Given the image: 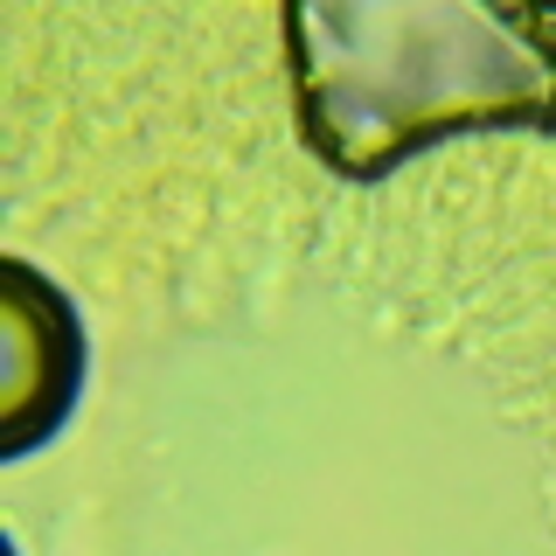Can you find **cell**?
Here are the masks:
<instances>
[{
    "label": "cell",
    "mask_w": 556,
    "mask_h": 556,
    "mask_svg": "<svg viewBox=\"0 0 556 556\" xmlns=\"http://www.w3.org/2000/svg\"><path fill=\"white\" fill-rule=\"evenodd\" d=\"M300 132L341 174H390L417 147L486 126H556V14L300 8Z\"/></svg>",
    "instance_id": "obj_1"
},
{
    "label": "cell",
    "mask_w": 556,
    "mask_h": 556,
    "mask_svg": "<svg viewBox=\"0 0 556 556\" xmlns=\"http://www.w3.org/2000/svg\"><path fill=\"white\" fill-rule=\"evenodd\" d=\"M84 390V320L56 278L0 257V452L49 445Z\"/></svg>",
    "instance_id": "obj_2"
}]
</instances>
